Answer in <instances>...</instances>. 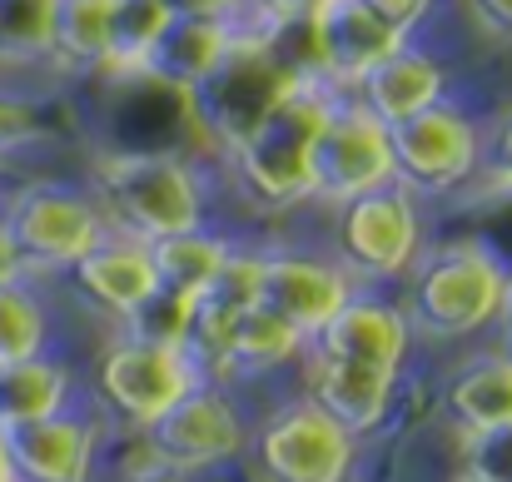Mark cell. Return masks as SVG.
Segmentation results:
<instances>
[{
  "label": "cell",
  "instance_id": "1",
  "mask_svg": "<svg viewBox=\"0 0 512 482\" xmlns=\"http://www.w3.org/2000/svg\"><path fill=\"white\" fill-rule=\"evenodd\" d=\"M508 274L512 269L483 239H453V244L423 249L403 279L408 284L403 314L413 323V333H423L433 343L478 338L483 328L498 323Z\"/></svg>",
  "mask_w": 512,
  "mask_h": 482
},
{
  "label": "cell",
  "instance_id": "2",
  "mask_svg": "<svg viewBox=\"0 0 512 482\" xmlns=\"http://www.w3.org/2000/svg\"><path fill=\"white\" fill-rule=\"evenodd\" d=\"M90 194L115 234L140 244L204 224L199 169L174 150H110L90 169Z\"/></svg>",
  "mask_w": 512,
  "mask_h": 482
},
{
  "label": "cell",
  "instance_id": "3",
  "mask_svg": "<svg viewBox=\"0 0 512 482\" xmlns=\"http://www.w3.org/2000/svg\"><path fill=\"white\" fill-rule=\"evenodd\" d=\"M339 90L304 85L294 90L249 140H239L224 160L234 169L239 189L259 209H299L314 204V135L329 115V100Z\"/></svg>",
  "mask_w": 512,
  "mask_h": 482
},
{
  "label": "cell",
  "instance_id": "4",
  "mask_svg": "<svg viewBox=\"0 0 512 482\" xmlns=\"http://www.w3.org/2000/svg\"><path fill=\"white\" fill-rule=\"evenodd\" d=\"M304 80L269 50L264 35H239L224 65L189 90V120L204 140H214L219 155H229L239 140H249ZM329 90V85H324Z\"/></svg>",
  "mask_w": 512,
  "mask_h": 482
},
{
  "label": "cell",
  "instance_id": "5",
  "mask_svg": "<svg viewBox=\"0 0 512 482\" xmlns=\"http://www.w3.org/2000/svg\"><path fill=\"white\" fill-rule=\"evenodd\" d=\"M423 254V209L403 184L334 204V259L353 284H393Z\"/></svg>",
  "mask_w": 512,
  "mask_h": 482
},
{
  "label": "cell",
  "instance_id": "6",
  "mask_svg": "<svg viewBox=\"0 0 512 482\" xmlns=\"http://www.w3.org/2000/svg\"><path fill=\"white\" fill-rule=\"evenodd\" d=\"M0 219L25 259L30 274L40 269H70L80 254H90L110 224H105V209L95 204L90 189H75V184H25L15 194L0 199Z\"/></svg>",
  "mask_w": 512,
  "mask_h": 482
},
{
  "label": "cell",
  "instance_id": "7",
  "mask_svg": "<svg viewBox=\"0 0 512 482\" xmlns=\"http://www.w3.org/2000/svg\"><path fill=\"white\" fill-rule=\"evenodd\" d=\"M388 150H393V184H403L413 199H443L478 174L483 125L458 105L438 100L423 115L388 125Z\"/></svg>",
  "mask_w": 512,
  "mask_h": 482
},
{
  "label": "cell",
  "instance_id": "8",
  "mask_svg": "<svg viewBox=\"0 0 512 482\" xmlns=\"http://www.w3.org/2000/svg\"><path fill=\"white\" fill-rule=\"evenodd\" d=\"M140 443H145L150 468H170L179 478H189V473L239 458L249 448V428H244V413L234 408V398L204 378L170 413H160L150 428H140Z\"/></svg>",
  "mask_w": 512,
  "mask_h": 482
},
{
  "label": "cell",
  "instance_id": "9",
  "mask_svg": "<svg viewBox=\"0 0 512 482\" xmlns=\"http://www.w3.org/2000/svg\"><path fill=\"white\" fill-rule=\"evenodd\" d=\"M204 373L184 348H165V343H145L120 333L115 343H105L100 363H95V388L110 403V413H120L135 433L150 428L160 413H170L174 403L199 388Z\"/></svg>",
  "mask_w": 512,
  "mask_h": 482
},
{
  "label": "cell",
  "instance_id": "10",
  "mask_svg": "<svg viewBox=\"0 0 512 482\" xmlns=\"http://www.w3.org/2000/svg\"><path fill=\"white\" fill-rule=\"evenodd\" d=\"M314 204H343L368 189L393 184V150L388 125L373 120L353 95H334L329 115L314 135Z\"/></svg>",
  "mask_w": 512,
  "mask_h": 482
},
{
  "label": "cell",
  "instance_id": "11",
  "mask_svg": "<svg viewBox=\"0 0 512 482\" xmlns=\"http://www.w3.org/2000/svg\"><path fill=\"white\" fill-rule=\"evenodd\" d=\"M358 438L339 428L314 398L284 403L254 438L259 473L269 482H343L353 468Z\"/></svg>",
  "mask_w": 512,
  "mask_h": 482
},
{
  "label": "cell",
  "instance_id": "12",
  "mask_svg": "<svg viewBox=\"0 0 512 482\" xmlns=\"http://www.w3.org/2000/svg\"><path fill=\"white\" fill-rule=\"evenodd\" d=\"M358 294L339 259L319 254H289V249H264V274H259V304H269L279 319H289L304 338H314L324 323L339 314Z\"/></svg>",
  "mask_w": 512,
  "mask_h": 482
},
{
  "label": "cell",
  "instance_id": "13",
  "mask_svg": "<svg viewBox=\"0 0 512 482\" xmlns=\"http://www.w3.org/2000/svg\"><path fill=\"white\" fill-rule=\"evenodd\" d=\"M10 482H90L95 478V448L100 433L80 413H50L35 423H5L0 428Z\"/></svg>",
  "mask_w": 512,
  "mask_h": 482
},
{
  "label": "cell",
  "instance_id": "14",
  "mask_svg": "<svg viewBox=\"0 0 512 482\" xmlns=\"http://www.w3.org/2000/svg\"><path fill=\"white\" fill-rule=\"evenodd\" d=\"M309 25H314V50H319V75L339 95H348L378 60H388L403 45V35L388 30L363 0H324L309 15Z\"/></svg>",
  "mask_w": 512,
  "mask_h": 482
},
{
  "label": "cell",
  "instance_id": "15",
  "mask_svg": "<svg viewBox=\"0 0 512 482\" xmlns=\"http://www.w3.org/2000/svg\"><path fill=\"white\" fill-rule=\"evenodd\" d=\"M393 388H398V373H388V368L314 353V348L304 353V398H314L353 438H368L383 428V418L393 408Z\"/></svg>",
  "mask_w": 512,
  "mask_h": 482
},
{
  "label": "cell",
  "instance_id": "16",
  "mask_svg": "<svg viewBox=\"0 0 512 482\" xmlns=\"http://www.w3.org/2000/svg\"><path fill=\"white\" fill-rule=\"evenodd\" d=\"M314 353H334V358H353V363H373L398 373L408 348H413V323L403 314V304L378 299V294H353L334 319L309 338Z\"/></svg>",
  "mask_w": 512,
  "mask_h": 482
},
{
  "label": "cell",
  "instance_id": "17",
  "mask_svg": "<svg viewBox=\"0 0 512 482\" xmlns=\"http://www.w3.org/2000/svg\"><path fill=\"white\" fill-rule=\"evenodd\" d=\"M373 120L398 125L408 115H423L428 105L448 100V70L438 65V55L418 50L413 40H403L388 60H378L353 90H348Z\"/></svg>",
  "mask_w": 512,
  "mask_h": 482
},
{
  "label": "cell",
  "instance_id": "18",
  "mask_svg": "<svg viewBox=\"0 0 512 482\" xmlns=\"http://www.w3.org/2000/svg\"><path fill=\"white\" fill-rule=\"evenodd\" d=\"M70 279H75V294L85 304H95L105 319H125L160 279H155V264H150V244L130 239V234H105L90 254H80L70 264Z\"/></svg>",
  "mask_w": 512,
  "mask_h": 482
},
{
  "label": "cell",
  "instance_id": "19",
  "mask_svg": "<svg viewBox=\"0 0 512 482\" xmlns=\"http://www.w3.org/2000/svg\"><path fill=\"white\" fill-rule=\"evenodd\" d=\"M234 40H239V35H234L229 25L174 15L170 25H165V35L155 40V50L145 55L140 70H145L150 80L179 90V95H189L194 85H204V80L224 65V55L234 50Z\"/></svg>",
  "mask_w": 512,
  "mask_h": 482
},
{
  "label": "cell",
  "instance_id": "20",
  "mask_svg": "<svg viewBox=\"0 0 512 482\" xmlns=\"http://www.w3.org/2000/svg\"><path fill=\"white\" fill-rule=\"evenodd\" d=\"M443 408H448V418H453L458 433H483V428L512 423V358L498 353V348L468 358L448 378Z\"/></svg>",
  "mask_w": 512,
  "mask_h": 482
},
{
  "label": "cell",
  "instance_id": "21",
  "mask_svg": "<svg viewBox=\"0 0 512 482\" xmlns=\"http://www.w3.org/2000/svg\"><path fill=\"white\" fill-rule=\"evenodd\" d=\"M309 338L289 319H279L269 304H249L229 323V348H224V368L229 373H274L289 363H304Z\"/></svg>",
  "mask_w": 512,
  "mask_h": 482
},
{
  "label": "cell",
  "instance_id": "22",
  "mask_svg": "<svg viewBox=\"0 0 512 482\" xmlns=\"http://www.w3.org/2000/svg\"><path fill=\"white\" fill-rule=\"evenodd\" d=\"M70 368L50 353L20 358V363H0V428L5 423H35L50 413L70 408Z\"/></svg>",
  "mask_w": 512,
  "mask_h": 482
},
{
  "label": "cell",
  "instance_id": "23",
  "mask_svg": "<svg viewBox=\"0 0 512 482\" xmlns=\"http://www.w3.org/2000/svg\"><path fill=\"white\" fill-rule=\"evenodd\" d=\"M110 20H115V0H55L50 60L75 75L105 70L110 65Z\"/></svg>",
  "mask_w": 512,
  "mask_h": 482
},
{
  "label": "cell",
  "instance_id": "24",
  "mask_svg": "<svg viewBox=\"0 0 512 482\" xmlns=\"http://www.w3.org/2000/svg\"><path fill=\"white\" fill-rule=\"evenodd\" d=\"M224 259H229V239L209 234L204 224H199V229L165 234V239H150L155 279H160L165 289H174V294H189V299H199V294L214 284V274H219Z\"/></svg>",
  "mask_w": 512,
  "mask_h": 482
},
{
  "label": "cell",
  "instance_id": "25",
  "mask_svg": "<svg viewBox=\"0 0 512 482\" xmlns=\"http://www.w3.org/2000/svg\"><path fill=\"white\" fill-rule=\"evenodd\" d=\"M170 20H174L170 0H115V20H110V65H105V75L140 70L145 55L155 50V40L165 35Z\"/></svg>",
  "mask_w": 512,
  "mask_h": 482
},
{
  "label": "cell",
  "instance_id": "26",
  "mask_svg": "<svg viewBox=\"0 0 512 482\" xmlns=\"http://www.w3.org/2000/svg\"><path fill=\"white\" fill-rule=\"evenodd\" d=\"M45 343H50V314L35 284L30 279L0 284V363L35 358L45 353Z\"/></svg>",
  "mask_w": 512,
  "mask_h": 482
},
{
  "label": "cell",
  "instance_id": "27",
  "mask_svg": "<svg viewBox=\"0 0 512 482\" xmlns=\"http://www.w3.org/2000/svg\"><path fill=\"white\" fill-rule=\"evenodd\" d=\"M55 0H0V65L50 60Z\"/></svg>",
  "mask_w": 512,
  "mask_h": 482
},
{
  "label": "cell",
  "instance_id": "28",
  "mask_svg": "<svg viewBox=\"0 0 512 482\" xmlns=\"http://www.w3.org/2000/svg\"><path fill=\"white\" fill-rule=\"evenodd\" d=\"M194 304L199 299H189V294H174L165 284H155L125 319L120 328L130 333V338H145V343H165V348H184L189 343V328H194Z\"/></svg>",
  "mask_w": 512,
  "mask_h": 482
},
{
  "label": "cell",
  "instance_id": "29",
  "mask_svg": "<svg viewBox=\"0 0 512 482\" xmlns=\"http://www.w3.org/2000/svg\"><path fill=\"white\" fill-rule=\"evenodd\" d=\"M259 274H264V249H234L229 244V259L219 264V274L199 294V304H209L219 314H239V309L259 304Z\"/></svg>",
  "mask_w": 512,
  "mask_h": 482
},
{
  "label": "cell",
  "instance_id": "30",
  "mask_svg": "<svg viewBox=\"0 0 512 482\" xmlns=\"http://www.w3.org/2000/svg\"><path fill=\"white\" fill-rule=\"evenodd\" d=\"M463 478L473 482H512V423L463 433Z\"/></svg>",
  "mask_w": 512,
  "mask_h": 482
},
{
  "label": "cell",
  "instance_id": "31",
  "mask_svg": "<svg viewBox=\"0 0 512 482\" xmlns=\"http://www.w3.org/2000/svg\"><path fill=\"white\" fill-rule=\"evenodd\" d=\"M478 174H483L498 194H512V110H508V115H498V120L483 130Z\"/></svg>",
  "mask_w": 512,
  "mask_h": 482
},
{
  "label": "cell",
  "instance_id": "32",
  "mask_svg": "<svg viewBox=\"0 0 512 482\" xmlns=\"http://www.w3.org/2000/svg\"><path fill=\"white\" fill-rule=\"evenodd\" d=\"M35 135H40V110H35V100H25V95H15V90H0V150L25 145V140H35Z\"/></svg>",
  "mask_w": 512,
  "mask_h": 482
},
{
  "label": "cell",
  "instance_id": "33",
  "mask_svg": "<svg viewBox=\"0 0 512 482\" xmlns=\"http://www.w3.org/2000/svg\"><path fill=\"white\" fill-rule=\"evenodd\" d=\"M388 30H398L403 40H413V30L418 25H428V15H433V5L438 0H363Z\"/></svg>",
  "mask_w": 512,
  "mask_h": 482
},
{
  "label": "cell",
  "instance_id": "34",
  "mask_svg": "<svg viewBox=\"0 0 512 482\" xmlns=\"http://www.w3.org/2000/svg\"><path fill=\"white\" fill-rule=\"evenodd\" d=\"M468 15H473L493 40H512V0H468Z\"/></svg>",
  "mask_w": 512,
  "mask_h": 482
},
{
  "label": "cell",
  "instance_id": "35",
  "mask_svg": "<svg viewBox=\"0 0 512 482\" xmlns=\"http://www.w3.org/2000/svg\"><path fill=\"white\" fill-rule=\"evenodd\" d=\"M15 279H30V269H25V259H20L10 229H5V219H0V284H15Z\"/></svg>",
  "mask_w": 512,
  "mask_h": 482
},
{
  "label": "cell",
  "instance_id": "36",
  "mask_svg": "<svg viewBox=\"0 0 512 482\" xmlns=\"http://www.w3.org/2000/svg\"><path fill=\"white\" fill-rule=\"evenodd\" d=\"M324 0H259V10L264 15H274V20H294V15H314Z\"/></svg>",
  "mask_w": 512,
  "mask_h": 482
},
{
  "label": "cell",
  "instance_id": "37",
  "mask_svg": "<svg viewBox=\"0 0 512 482\" xmlns=\"http://www.w3.org/2000/svg\"><path fill=\"white\" fill-rule=\"evenodd\" d=\"M498 353H508L512 358V274H508V294H503V309H498Z\"/></svg>",
  "mask_w": 512,
  "mask_h": 482
},
{
  "label": "cell",
  "instance_id": "38",
  "mask_svg": "<svg viewBox=\"0 0 512 482\" xmlns=\"http://www.w3.org/2000/svg\"><path fill=\"white\" fill-rule=\"evenodd\" d=\"M120 482H184V478H179V473H170V468H150V463H145V468L125 473Z\"/></svg>",
  "mask_w": 512,
  "mask_h": 482
},
{
  "label": "cell",
  "instance_id": "39",
  "mask_svg": "<svg viewBox=\"0 0 512 482\" xmlns=\"http://www.w3.org/2000/svg\"><path fill=\"white\" fill-rule=\"evenodd\" d=\"M0 482H10V463H5V443H0Z\"/></svg>",
  "mask_w": 512,
  "mask_h": 482
},
{
  "label": "cell",
  "instance_id": "40",
  "mask_svg": "<svg viewBox=\"0 0 512 482\" xmlns=\"http://www.w3.org/2000/svg\"><path fill=\"white\" fill-rule=\"evenodd\" d=\"M463 482H473V478H463Z\"/></svg>",
  "mask_w": 512,
  "mask_h": 482
}]
</instances>
